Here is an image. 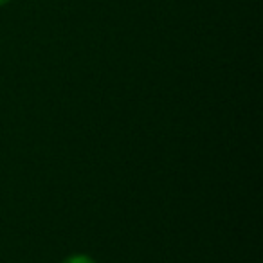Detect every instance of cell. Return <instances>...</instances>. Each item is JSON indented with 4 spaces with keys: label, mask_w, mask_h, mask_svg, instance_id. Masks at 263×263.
I'll list each match as a JSON object with an SVG mask.
<instances>
[{
    "label": "cell",
    "mask_w": 263,
    "mask_h": 263,
    "mask_svg": "<svg viewBox=\"0 0 263 263\" xmlns=\"http://www.w3.org/2000/svg\"><path fill=\"white\" fill-rule=\"evenodd\" d=\"M6 2H8V0H0V4H6Z\"/></svg>",
    "instance_id": "cell-2"
},
{
    "label": "cell",
    "mask_w": 263,
    "mask_h": 263,
    "mask_svg": "<svg viewBox=\"0 0 263 263\" xmlns=\"http://www.w3.org/2000/svg\"><path fill=\"white\" fill-rule=\"evenodd\" d=\"M63 263H96V261L88 258V256H72V258H67Z\"/></svg>",
    "instance_id": "cell-1"
}]
</instances>
